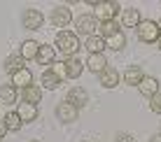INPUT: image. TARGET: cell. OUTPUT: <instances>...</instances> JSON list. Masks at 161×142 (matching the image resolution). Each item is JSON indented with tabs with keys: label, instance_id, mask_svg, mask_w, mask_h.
<instances>
[{
	"label": "cell",
	"instance_id": "obj_9",
	"mask_svg": "<svg viewBox=\"0 0 161 142\" xmlns=\"http://www.w3.org/2000/svg\"><path fill=\"white\" fill-rule=\"evenodd\" d=\"M65 100L80 110V107H86V103H89V93H86V89H82V86H73V89L68 91V98H65Z\"/></svg>",
	"mask_w": 161,
	"mask_h": 142
},
{
	"label": "cell",
	"instance_id": "obj_6",
	"mask_svg": "<svg viewBox=\"0 0 161 142\" xmlns=\"http://www.w3.org/2000/svg\"><path fill=\"white\" fill-rule=\"evenodd\" d=\"M77 117H80V110H77L75 105H70L68 100H63V103L56 105V119L61 124H73V121H77Z\"/></svg>",
	"mask_w": 161,
	"mask_h": 142
},
{
	"label": "cell",
	"instance_id": "obj_1",
	"mask_svg": "<svg viewBox=\"0 0 161 142\" xmlns=\"http://www.w3.org/2000/svg\"><path fill=\"white\" fill-rule=\"evenodd\" d=\"M80 37H77V33H68V30H61L56 35V49L61 54H65V56H75L77 51H80Z\"/></svg>",
	"mask_w": 161,
	"mask_h": 142
},
{
	"label": "cell",
	"instance_id": "obj_7",
	"mask_svg": "<svg viewBox=\"0 0 161 142\" xmlns=\"http://www.w3.org/2000/svg\"><path fill=\"white\" fill-rule=\"evenodd\" d=\"M49 21H52L56 28H68V24L73 21V12H70L65 5H58V7H54L52 16H49Z\"/></svg>",
	"mask_w": 161,
	"mask_h": 142
},
{
	"label": "cell",
	"instance_id": "obj_30",
	"mask_svg": "<svg viewBox=\"0 0 161 142\" xmlns=\"http://www.w3.org/2000/svg\"><path fill=\"white\" fill-rule=\"evenodd\" d=\"M7 135V124H5V119H0V140Z\"/></svg>",
	"mask_w": 161,
	"mask_h": 142
},
{
	"label": "cell",
	"instance_id": "obj_4",
	"mask_svg": "<svg viewBox=\"0 0 161 142\" xmlns=\"http://www.w3.org/2000/svg\"><path fill=\"white\" fill-rule=\"evenodd\" d=\"M101 28V21L96 19V14H82L77 19V33L84 37H93V33Z\"/></svg>",
	"mask_w": 161,
	"mask_h": 142
},
{
	"label": "cell",
	"instance_id": "obj_23",
	"mask_svg": "<svg viewBox=\"0 0 161 142\" xmlns=\"http://www.w3.org/2000/svg\"><path fill=\"white\" fill-rule=\"evenodd\" d=\"M105 47H108V49H114V51H121V49L126 47V35H124V30H119L117 35L108 37V40H105Z\"/></svg>",
	"mask_w": 161,
	"mask_h": 142
},
{
	"label": "cell",
	"instance_id": "obj_14",
	"mask_svg": "<svg viewBox=\"0 0 161 142\" xmlns=\"http://www.w3.org/2000/svg\"><path fill=\"white\" fill-rule=\"evenodd\" d=\"M142 77H145V72H142L140 65H131V68L124 70V84L129 86H138L142 82Z\"/></svg>",
	"mask_w": 161,
	"mask_h": 142
},
{
	"label": "cell",
	"instance_id": "obj_31",
	"mask_svg": "<svg viewBox=\"0 0 161 142\" xmlns=\"http://www.w3.org/2000/svg\"><path fill=\"white\" fill-rule=\"evenodd\" d=\"M149 142H161V133H157V135H152V140Z\"/></svg>",
	"mask_w": 161,
	"mask_h": 142
},
{
	"label": "cell",
	"instance_id": "obj_12",
	"mask_svg": "<svg viewBox=\"0 0 161 142\" xmlns=\"http://www.w3.org/2000/svg\"><path fill=\"white\" fill-rule=\"evenodd\" d=\"M138 91H140L145 98H152L159 93V79L157 77H149V75H145L142 77V82L138 84Z\"/></svg>",
	"mask_w": 161,
	"mask_h": 142
},
{
	"label": "cell",
	"instance_id": "obj_20",
	"mask_svg": "<svg viewBox=\"0 0 161 142\" xmlns=\"http://www.w3.org/2000/svg\"><path fill=\"white\" fill-rule=\"evenodd\" d=\"M16 112H19V117H21V121H24V124L35 121L37 114H40V112H37V105H28V103H21Z\"/></svg>",
	"mask_w": 161,
	"mask_h": 142
},
{
	"label": "cell",
	"instance_id": "obj_33",
	"mask_svg": "<svg viewBox=\"0 0 161 142\" xmlns=\"http://www.w3.org/2000/svg\"><path fill=\"white\" fill-rule=\"evenodd\" d=\"M31 142H37V140H31Z\"/></svg>",
	"mask_w": 161,
	"mask_h": 142
},
{
	"label": "cell",
	"instance_id": "obj_28",
	"mask_svg": "<svg viewBox=\"0 0 161 142\" xmlns=\"http://www.w3.org/2000/svg\"><path fill=\"white\" fill-rule=\"evenodd\" d=\"M49 68H52V70H54V72L58 75L61 79H68V77H65V63H52Z\"/></svg>",
	"mask_w": 161,
	"mask_h": 142
},
{
	"label": "cell",
	"instance_id": "obj_16",
	"mask_svg": "<svg viewBox=\"0 0 161 142\" xmlns=\"http://www.w3.org/2000/svg\"><path fill=\"white\" fill-rule=\"evenodd\" d=\"M12 84L16 86V89H21V91H24V89H28V86L33 84V72H31L28 68L19 70L16 75H12Z\"/></svg>",
	"mask_w": 161,
	"mask_h": 142
},
{
	"label": "cell",
	"instance_id": "obj_27",
	"mask_svg": "<svg viewBox=\"0 0 161 142\" xmlns=\"http://www.w3.org/2000/svg\"><path fill=\"white\" fill-rule=\"evenodd\" d=\"M149 110H152L154 114H161V91H159L157 96L149 98Z\"/></svg>",
	"mask_w": 161,
	"mask_h": 142
},
{
	"label": "cell",
	"instance_id": "obj_2",
	"mask_svg": "<svg viewBox=\"0 0 161 142\" xmlns=\"http://www.w3.org/2000/svg\"><path fill=\"white\" fill-rule=\"evenodd\" d=\"M161 37V28L157 21L152 19H142V24L138 26V40L145 42V45H157Z\"/></svg>",
	"mask_w": 161,
	"mask_h": 142
},
{
	"label": "cell",
	"instance_id": "obj_24",
	"mask_svg": "<svg viewBox=\"0 0 161 142\" xmlns=\"http://www.w3.org/2000/svg\"><path fill=\"white\" fill-rule=\"evenodd\" d=\"M86 51L89 54H103V49H105V40L101 35H93V37H86Z\"/></svg>",
	"mask_w": 161,
	"mask_h": 142
},
{
	"label": "cell",
	"instance_id": "obj_32",
	"mask_svg": "<svg viewBox=\"0 0 161 142\" xmlns=\"http://www.w3.org/2000/svg\"><path fill=\"white\" fill-rule=\"evenodd\" d=\"M157 47H159V51H161V37H159V42H157Z\"/></svg>",
	"mask_w": 161,
	"mask_h": 142
},
{
	"label": "cell",
	"instance_id": "obj_17",
	"mask_svg": "<svg viewBox=\"0 0 161 142\" xmlns=\"http://www.w3.org/2000/svg\"><path fill=\"white\" fill-rule=\"evenodd\" d=\"M21 98H24V103H28V105H37V103L42 100V86L31 84L28 89L21 91Z\"/></svg>",
	"mask_w": 161,
	"mask_h": 142
},
{
	"label": "cell",
	"instance_id": "obj_11",
	"mask_svg": "<svg viewBox=\"0 0 161 142\" xmlns=\"http://www.w3.org/2000/svg\"><path fill=\"white\" fill-rule=\"evenodd\" d=\"M86 70L93 75H101L108 70V61H105V54H91L86 58Z\"/></svg>",
	"mask_w": 161,
	"mask_h": 142
},
{
	"label": "cell",
	"instance_id": "obj_19",
	"mask_svg": "<svg viewBox=\"0 0 161 142\" xmlns=\"http://www.w3.org/2000/svg\"><path fill=\"white\" fill-rule=\"evenodd\" d=\"M35 61L40 63V65H52V63H56V49L49 47V45H40V54H37Z\"/></svg>",
	"mask_w": 161,
	"mask_h": 142
},
{
	"label": "cell",
	"instance_id": "obj_29",
	"mask_svg": "<svg viewBox=\"0 0 161 142\" xmlns=\"http://www.w3.org/2000/svg\"><path fill=\"white\" fill-rule=\"evenodd\" d=\"M114 142H136V138H133L131 133H119L117 138H114Z\"/></svg>",
	"mask_w": 161,
	"mask_h": 142
},
{
	"label": "cell",
	"instance_id": "obj_10",
	"mask_svg": "<svg viewBox=\"0 0 161 142\" xmlns=\"http://www.w3.org/2000/svg\"><path fill=\"white\" fill-rule=\"evenodd\" d=\"M63 63H65V77H68V79H77L82 72H84V61L77 58V56L65 58Z\"/></svg>",
	"mask_w": 161,
	"mask_h": 142
},
{
	"label": "cell",
	"instance_id": "obj_18",
	"mask_svg": "<svg viewBox=\"0 0 161 142\" xmlns=\"http://www.w3.org/2000/svg\"><path fill=\"white\" fill-rule=\"evenodd\" d=\"M40 82H42V89H49V91H54V89H58V86H61V82H63V79H61L58 75L54 72L52 68H49V70H44V72H42Z\"/></svg>",
	"mask_w": 161,
	"mask_h": 142
},
{
	"label": "cell",
	"instance_id": "obj_8",
	"mask_svg": "<svg viewBox=\"0 0 161 142\" xmlns=\"http://www.w3.org/2000/svg\"><path fill=\"white\" fill-rule=\"evenodd\" d=\"M140 24H142L140 9H136V7L121 9V26H124V28H138Z\"/></svg>",
	"mask_w": 161,
	"mask_h": 142
},
{
	"label": "cell",
	"instance_id": "obj_25",
	"mask_svg": "<svg viewBox=\"0 0 161 142\" xmlns=\"http://www.w3.org/2000/svg\"><path fill=\"white\" fill-rule=\"evenodd\" d=\"M119 28H121V26L117 24V21H103L98 30H101V37H103V40H108V37L117 35V33H119Z\"/></svg>",
	"mask_w": 161,
	"mask_h": 142
},
{
	"label": "cell",
	"instance_id": "obj_22",
	"mask_svg": "<svg viewBox=\"0 0 161 142\" xmlns=\"http://www.w3.org/2000/svg\"><path fill=\"white\" fill-rule=\"evenodd\" d=\"M26 65H24V58L21 56H7L5 58V72L7 75H16L19 70H24Z\"/></svg>",
	"mask_w": 161,
	"mask_h": 142
},
{
	"label": "cell",
	"instance_id": "obj_13",
	"mask_svg": "<svg viewBox=\"0 0 161 142\" xmlns=\"http://www.w3.org/2000/svg\"><path fill=\"white\" fill-rule=\"evenodd\" d=\"M98 77H101V86L103 89H114V86H119V82H121V75L114 68H108L105 72L98 75Z\"/></svg>",
	"mask_w": 161,
	"mask_h": 142
},
{
	"label": "cell",
	"instance_id": "obj_21",
	"mask_svg": "<svg viewBox=\"0 0 161 142\" xmlns=\"http://www.w3.org/2000/svg\"><path fill=\"white\" fill-rule=\"evenodd\" d=\"M16 98H19V91H16L14 84H3L0 86V103L12 105V103H16Z\"/></svg>",
	"mask_w": 161,
	"mask_h": 142
},
{
	"label": "cell",
	"instance_id": "obj_5",
	"mask_svg": "<svg viewBox=\"0 0 161 142\" xmlns=\"http://www.w3.org/2000/svg\"><path fill=\"white\" fill-rule=\"evenodd\" d=\"M21 24H24V28H28V30H40L42 24H44V14L40 9H35V7H28V9H24V14H21Z\"/></svg>",
	"mask_w": 161,
	"mask_h": 142
},
{
	"label": "cell",
	"instance_id": "obj_26",
	"mask_svg": "<svg viewBox=\"0 0 161 142\" xmlns=\"http://www.w3.org/2000/svg\"><path fill=\"white\" fill-rule=\"evenodd\" d=\"M5 124H7V130H12V133L21 130V126H24V121H21L19 112H9L7 117H5Z\"/></svg>",
	"mask_w": 161,
	"mask_h": 142
},
{
	"label": "cell",
	"instance_id": "obj_15",
	"mask_svg": "<svg viewBox=\"0 0 161 142\" xmlns=\"http://www.w3.org/2000/svg\"><path fill=\"white\" fill-rule=\"evenodd\" d=\"M37 54H40V42H35V40H26V42H21V51H19V56L24 58V61L37 58Z\"/></svg>",
	"mask_w": 161,
	"mask_h": 142
},
{
	"label": "cell",
	"instance_id": "obj_3",
	"mask_svg": "<svg viewBox=\"0 0 161 142\" xmlns=\"http://www.w3.org/2000/svg\"><path fill=\"white\" fill-rule=\"evenodd\" d=\"M121 12V5L114 3V0H110V3H98L96 5V19L101 21H114L117 19V14Z\"/></svg>",
	"mask_w": 161,
	"mask_h": 142
}]
</instances>
